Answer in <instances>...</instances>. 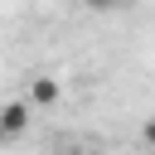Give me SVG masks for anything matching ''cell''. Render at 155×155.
<instances>
[{
	"label": "cell",
	"mask_w": 155,
	"mask_h": 155,
	"mask_svg": "<svg viewBox=\"0 0 155 155\" xmlns=\"http://www.w3.org/2000/svg\"><path fill=\"white\" fill-rule=\"evenodd\" d=\"M68 155H97V150H68Z\"/></svg>",
	"instance_id": "cell-5"
},
{
	"label": "cell",
	"mask_w": 155,
	"mask_h": 155,
	"mask_svg": "<svg viewBox=\"0 0 155 155\" xmlns=\"http://www.w3.org/2000/svg\"><path fill=\"white\" fill-rule=\"evenodd\" d=\"M5 140H10V136H5V126H0V145H5Z\"/></svg>",
	"instance_id": "cell-6"
},
{
	"label": "cell",
	"mask_w": 155,
	"mask_h": 155,
	"mask_svg": "<svg viewBox=\"0 0 155 155\" xmlns=\"http://www.w3.org/2000/svg\"><path fill=\"white\" fill-rule=\"evenodd\" d=\"M140 136H145V145H150V150H155V116H150V121H145V126H140Z\"/></svg>",
	"instance_id": "cell-4"
},
{
	"label": "cell",
	"mask_w": 155,
	"mask_h": 155,
	"mask_svg": "<svg viewBox=\"0 0 155 155\" xmlns=\"http://www.w3.org/2000/svg\"><path fill=\"white\" fill-rule=\"evenodd\" d=\"M82 5H87V10H97V15H107V10H121L126 0H82Z\"/></svg>",
	"instance_id": "cell-3"
},
{
	"label": "cell",
	"mask_w": 155,
	"mask_h": 155,
	"mask_svg": "<svg viewBox=\"0 0 155 155\" xmlns=\"http://www.w3.org/2000/svg\"><path fill=\"white\" fill-rule=\"evenodd\" d=\"M63 97V87H58V78H48V73H39L34 82H29V107H53Z\"/></svg>",
	"instance_id": "cell-2"
},
{
	"label": "cell",
	"mask_w": 155,
	"mask_h": 155,
	"mask_svg": "<svg viewBox=\"0 0 155 155\" xmlns=\"http://www.w3.org/2000/svg\"><path fill=\"white\" fill-rule=\"evenodd\" d=\"M29 121H34V107L29 102H0V126H5V136L15 140V136H24L29 131Z\"/></svg>",
	"instance_id": "cell-1"
}]
</instances>
